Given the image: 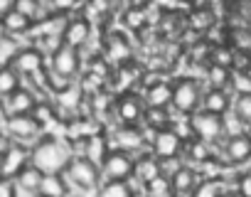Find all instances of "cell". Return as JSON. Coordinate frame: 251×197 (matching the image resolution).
Wrapping results in <instances>:
<instances>
[{"label":"cell","instance_id":"1","mask_svg":"<svg viewBox=\"0 0 251 197\" xmlns=\"http://www.w3.org/2000/svg\"><path fill=\"white\" fill-rule=\"evenodd\" d=\"M30 155H32V163L40 170H45V172H62L69 165L67 150L57 141H42V143H37Z\"/></svg>","mask_w":251,"mask_h":197},{"label":"cell","instance_id":"2","mask_svg":"<svg viewBox=\"0 0 251 197\" xmlns=\"http://www.w3.org/2000/svg\"><path fill=\"white\" fill-rule=\"evenodd\" d=\"M52 69H54V74H59L62 79L74 76L76 69H79V54H76V47H72V45H62V47H57V52L52 54Z\"/></svg>","mask_w":251,"mask_h":197},{"label":"cell","instance_id":"3","mask_svg":"<svg viewBox=\"0 0 251 197\" xmlns=\"http://www.w3.org/2000/svg\"><path fill=\"white\" fill-rule=\"evenodd\" d=\"M67 170H69V177H72L76 185H84V187L96 185L99 170H96V165H94L91 158H74V160H69Z\"/></svg>","mask_w":251,"mask_h":197},{"label":"cell","instance_id":"4","mask_svg":"<svg viewBox=\"0 0 251 197\" xmlns=\"http://www.w3.org/2000/svg\"><path fill=\"white\" fill-rule=\"evenodd\" d=\"M42 123L37 121L35 114H13L8 116V131L18 138H35L40 133Z\"/></svg>","mask_w":251,"mask_h":197},{"label":"cell","instance_id":"5","mask_svg":"<svg viewBox=\"0 0 251 197\" xmlns=\"http://www.w3.org/2000/svg\"><path fill=\"white\" fill-rule=\"evenodd\" d=\"M30 158H32V155H30L23 146H10V148L5 150V155L0 158V170H3L5 177H15V175L27 165Z\"/></svg>","mask_w":251,"mask_h":197},{"label":"cell","instance_id":"6","mask_svg":"<svg viewBox=\"0 0 251 197\" xmlns=\"http://www.w3.org/2000/svg\"><path fill=\"white\" fill-rule=\"evenodd\" d=\"M45 180V170H40L35 163H27L18 175H15V185H18V192H40V185Z\"/></svg>","mask_w":251,"mask_h":197},{"label":"cell","instance_id":"7","mask_svg":"<svg viewBox=\"0 0 251 197\" xmlns=\"http://www.w3.org/2000/svg\"><path fill=\"white\" fill-rule=\"evenodd\" d=\"M3 101H5V111H8V116H13V114H32L35 106H37L35 96H32L27 89H18V91H13L8 98H3Z\"/></svg>","mask_w":251,"mask_h":197},{"label":"cell","instance_id":"8","mask_svg":"<svg viewBox=\"0 0 251 197\" xmlns=\"http://www.w3.org/2000/svg\"><path fill=\"white\" fill-rule=\"evenodd\" d=\"M192 131H195L202 141H212V138L219 136V131H222V119H219V114L207 111V114H202V116H195V119H192Z\"/></svg>","mask_w":251,"mask_h":197},{"label":"cell","instance_id":"9","mask_svg":"<svg viewBox=\"0 0 251 197\" xmlns=\"http://www.w3.org/2000/svg\"><path fill=\"white\" fill-rule=\"evenodd\" d=\"M197 98H200V94H197V86L192 81H180L173 91V104L180 111H192L197 106Z\"/></svg>","mask_w":251,"mask_h":197},{"label":"cell","instance_id":"10","mask_svg":"<svg viewBox=\"0 0 251 197\" xmlns=\"http://www.w3.org/2000/svg\"><path fill=\"white\" fill-rule=\"evenodd\" d=\"M133 170V163L126 153H108L106 155V172L111 180H126Z\"/></svg>","mask_w":251,"mask_h":197},{"label":"cell","instance_id":"11","mask_svg":"<svg viewBox=\"0 0 251 197\" xmlns=\"http://www.w3.org/2000/svg\"><path fill=\"white\" fill-rule=\"evenodd\" d=\"M13 62L20 74H37L42 69V54L37 49H20Z\"/></svg>","mask_w":251,"mask_h":197},{"label":"cell","instance_id":"12","mask_svg":"<svg viewBox=\"0 0 251 197\" xmlns=\"http://www.w3.org/2000/svg\"><path fill=\"white\" fill-rule=\"evenodd\" d=\"M180 148V133L177 131H160L155 136V153L160 158H173Z\"/></svg>","mask_w":251,"mask_h":197},{"label":"cell","instance_id":"13","mask_svg":"<svg viewBox=\"0 0 251 197\" xmlns=\"http://www.w3.org/2000/svg\"><path fill=\"white\" fill-rule=\"evenodd\" d=\"M89 23L86 20H72L64 30V45H72V47H81L86 40H89Z\"/></svg>","mask_w":251,"mask_h":197},{"label":"cell","instance_id":"14","mask_svg":"<svg viewBox=\"0 0 251 197\" xmlns=\"http://www.w3.org/2000/svg\"><path fill=\"white\" fill-rule=\"evenodd\" d=\"M3 23H5V30L10 35H20V32H27L30 25H32V18L27 13H23L20 8H13L8 15H3Z\"/></svg>","mask_w":251,"mask_h":197},{"label":"cell","instance_id":"15","mask_svg":"<svg viewBox=\"0 0 251 197\" xmlns=\"http://www.w3.org/2000/svg\"><path fill=\"white\" fill-rule=\"evenodd\" d=\"M226 155H229V160H234V163H241V160H246L249 155H251V138H246V136H231V141H229V146H226Z\"/></svg>","mask_w":251,"mask_h":197},{"label":"cell","instance_id":"16","mask_svg":"<svg viewBox=\"0 0 251 197\" xmlns=\"http://www.w3.org/2000/svg\"><path fill=\"white\" fill-rule=\"evenodd\" d=\"M18 89H20V72L8 64L0 67V98H8Z\"/></svg>","mask_w":251,"mask_h":197},{"label":"cell","instance_id":"17","mask_svg":"<svg viewBox=\"0 0 251 197\" xmlns=\"http://www.w3.org/2000/svg\"><path fill=\"white\" fill-rule=\"evenodd\" d=\"M40 192L42 195H64L67 192V185L62 182L59 172H45V180L40 185Z\"/></svg>","mask_w":251,"mask_h":197},{"label":"cell","instance_id":"18","mask_svg":"<svg viewBox=\"0 0 251 197\" xmlns=\"http://www.w3.org/2000/svg\"><path fill=\"white\" fill-rule=\"evenodd\" d=\"M108 153H106V143H103V138H99V136H91V138H86V158H91L94 163H99L101 158H106Z\"/></svg>","mask_w":251,"mask_h":197},{"label":"cell","instance_id":"19","mask_svg":"<svg viewBox=\"0 0 251 197\" xmlns=\"http://www.w3.org/2000/svg\"><path fill=\"white\" fill-rule=\"evenodd\" d=\"M151 104L155 106V109H160V106H165L168 101H173V89L170 86H165V84H158L155 89H151Z\"/></svg>","mask_w":251,"mask_h":197},{"label":"cell","instance_id":"20","mask_svg":"<svg viewBox=\"0 0 251 197\" xmlns=\"http://www.w3.org/2000/svg\"><path fill=\"white\" fill-rule=\"evenodd\" d=\"M204 109L212 111V114H222V111L226 109V98H224V94H222L219 89H214V91L207 94V98H204Z\"/></svg>","mask_w":251,"mask_h":197},{"label":"cell","instance_id":"21","mask_svg":"<svg viewBox=\"0 0 251 197\" xmlns=\"http://www.w3.org/2000/svg\"><path fill=\"white\" fill-rule=\"evenodd\" d=\"M192 182H195V175L187 168H182L173 175V190H177V192H187L192 187Z\"/></svg>","mask_w":251,"mask_h":197},{"label":"cell","instance_id":"22","mask_svg":"<svg viewBox=\"0 0 251 197\" xmlns=\"http://www.w3.org/2000/svg\"><path fill=\"white\" fill-rule=\"evenodd\" d=\"M236 116L241 121H249L251 123V94H241L239 101H236Z\"/></svg>","mask_w":251,"mask_h":197},{"label":"cell","instance_id":"23","mask_svg":"<svg viewBox=\"0 0 251 197\" xmlns=\"http://www.w3.org/2000/svg\"><path fill=\"white\" fill-rule=\"evenodd\" d=\"M138 143H141V136L136 131H121L118 141H116V146H121V148H136Z\"/></svg>","mask_w":251,"mask_h":197},{"label":"cell","instance_id":"24","mask_svg":"<svg viewBox=\"0 0 251 197\" xmlns=\"http://www.w3.org/2000/svg\"><path fill=\"white\" fill-rule=\"evenodd\" d=\"M138 172L143 175V180L158 177V165H155V160H143V163L138 165Z\"/></svg>","mask_w":251,"mask_h":197},{"label":"cell","instance_id":"25","mask_svg":"<svg viewBox=\"0 0 251 197\" xmlns=\"http://www.w3.org/2000/svg\"><path fill=\"white\" fill-rule=\"evenodd\" d=\"M170 190H173V180L170 182H165V177H153L151 180V192L153 195H165Z\"/></svg>","mask_w":251,"mask_h":197},{"label":"cell","instance_id":"26","mask_svg":"<svg viewBox=\"0 0 251 197\" xmlns=\"http://www.w3.org/2000/svg\"><path fill=\"white\" fill-rule=\"evenodd\" d=\"M121 116H123L126 121H133V119L138 116V106H136V101H131V98H126V101L121 104Z\"/></svg>","mask_w":251,"mask_h":197},{"label":"cell","instance_id":"27","mask_svg":"<svg viewBox=\"0 0 251 197\" xmlns=\"http://www.w3.org/2000/svg\"><path fill=\"white\" fill-rule=\"evenodd\" d=\"M131 190L123 185V180H111V185L103 187V195H128Z\"/></svg>","mask_w":251,"mask_h":197},{"label":"cell","instance_id":"28","mask_svg":"<svg viewBox=\"0 0 251 197\" xmlns=\"http://www.w3.org/2000/svg\"><path fill=\"white\" fill-rule=\"evenodd\" d=\"M32 114L37 116V121H40V123H50V121L54 119V114H52V109H50V106H45V104H37Z\"/></svg>","mask_w":251,"mask_h":197},{"label":"cell","instance_id":"29","mask_svg":"<svg viewBox=\"0 0 251 197\" xmlns=\"http://www.w3.org/2000/svg\"><path fill=\"white\" fill-rule=\"evenodd\" d=\"M209 81H212V84H214L217 89H219V86L224 84V69H222L219 64H217V67H214V69L209 72Z\"/></svg>","mask_w":251,"mask_h":197},{"label":"cell","instance_id":"30","mask_svg":"<svg viewBox=\"0 0 251 197\" xmlns=\"http://www.w3.org/2000/svg\"><path fill=\"white\" fill-rule=\"evenodd\" d=\"M74 3H76V0H52V8L59 10V13H67V10L74 8Z\"/></svg>","mask_w":251,"mask_h":197},{"label":"cell","instance_id":"31","mask_svg":"<svg viewBox=\"0 0 251 197\" xmlns=\"http://www.w3.org/2000/svg\"><path fill=\"white\" fill-rule=\"evenodd\" d=\"M13 8H18V0H0V18L8 15Z\"/></svg>","mask_w":251,"mask_h":197},{"label":"cell","instance_id":"32","mask_svg":"<svg viewBox=\"0 0 251 197\" xmlns=\"http://www.w3.org/2000/svg\"><path fill=\"white\" fill-rule=\"evenodd\" d=\"M209 192H219L217 182H204L202 187H197V195H209Z\"/></svg>","mask_w":251,"mask_h":197},{"label":"cell","instance_id":"33","mask_svg":"<svg viewBox=\"0 0 251 197\" xmlns=\"http://www.w3.org/2000/svg\"><path fill=\"white\" fill-rule=\"evenodd\" d=\"M241 192H244V195H251V175H246V177L241 180Z\"/></svg>","mask_w":251,"mask_h":197},{"label":"cell","instance_id":"34","mask_svg":"<svg viewBox=\"0 0 251 197\" xmlns=\"http://www.w3.org/2000/svg\"><path fill=\"white\" fill-rule=\"evenodd\" d=\"M8 148H10V141H8L3 133H0V158L5 155V150H8Z\"/></svg>","mask_w":251,"mask_h":197},{"label":"cell","instance_id":"35","mask_svg":"<svg viewBox=\"0 0 251 197\" xmlns=\"http://www.w3.org/2000/svg\"><path fill=\"white\" fill-rule=\"evenodd\" d=\"M5 32H8V30H5V23H3V18H0V40L5 37Z\"/></svg>","mask_w":251,"mask_h":197},{"label":"cell","instance_id":"36","mask_svg":"<svg viewBox=\"0 0 251 197\" xmlns=\"http://www.w3.org/2000/svg\"><path fill=\"white\" fill-rule=\"evenodd\" d=\"M0 175H3V170H0Z\"/></svg>","mask_w":251,"mask_h":197}]
</instances>
